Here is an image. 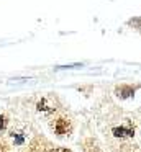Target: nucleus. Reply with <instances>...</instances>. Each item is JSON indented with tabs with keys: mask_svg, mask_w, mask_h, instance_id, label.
Listing matches in <instances>:
<instances>
[{
	"mask_svg": "<svg viewBox=\"0 0 141 152\" xmlns=\"http://www.w3.org/2000/svg\"><path fill=\"white\" fill-rule=\"evenodd\" d=\"M8 136L13 139V142H15V144H23V142H25V131L18 129L16 126L8 131Z\"/></svg>",
	"mask_w": 141,
	"mask_h": 152,
	"instance_id": "obj_3",
	"label": "nucleus"
},
{
	"mask_svg": "<svg viewBox=\"0 0 141 152\" xmlns=\"http://www.w3.org/2000/svg\"><path fill=\"white\" fill-rule=\"evenodd\" d=\"M54 106H56L54 100L49 98V96H44L43 100H39V102H38V110H39V111H54V110H56Z\"/></svg>",
	"mask_w": 141,
	"mask_h": 152,
	"instance_id": "obj_2",
	"label": "nucleus"
},
{
	"mask_svg": "<svg viewBox=\"0 0 141 152\" xmlns=\"http://www.w3.org/2000/svg\"><path fill=\"white\" fill-rule=\"evenodd\" d=\"M46 152H71V151L66 149V147H51L49 151H46Z\"/></svg>",
	"mask_w": 141,
	"mask_h": 152,
	"instance_id": "obj_5",
	"label": "nucleus"
},
{
	"mask_svg": "<svg viewBox=\"0 0 141 152\" xmlns=\"http://www.w3.org/2000/svg\"><path fill=\"white\" fill-rule=\"evenodd\" d=\"M0 152H10V145L7 141H3V139H0Z\"/></svg>",
	"mask_w": 141,
	"mask_h": 152,
	"instance_id": "obj_4",
	"label": "nucleus"
},
{
	"mask_svg": "<svg viewBox=\"0 0 141 152\" xmlns=\"http://www.w3.org/2000/svg\"><path fill=\"white\" fill-rule=\"evenodd\" d=\"M49 126H51L52 132L59 137H66V136H71L72 132V121L64 115H58L49 121Z\"/></svg>",
	"mask_w": 141,
	"mask_h": 152,
	"instance_id": "obj_1",
	"label": "nucleus"
}]
</instances>
